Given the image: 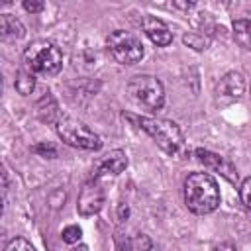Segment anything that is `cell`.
Returning a JSON list of instances; mask_svg holds the SVG:
<instances>
[{
  "mask_svg": "<svg viewBox=\"0 0 251 251\" xmlns=\"http://www.w3.org/2000/svg\"><path fill=\"white\" fill-rule=\"evenodd\" d=\"M182 41H184L188 47L196 49V51H204V49H208V45H210V37H206L204 33H194V31L184 33Z\"/></svg>",
  "mask_w": 251,
  "mask_h": 251,
  "instance_id": "15",
  "label": "cell"
},
{
  "mask_svg": "<svg viewBox=\"0 0 251 251\" xmlns=\"http://www.w3.org/2000/svg\"><path fill=\"white\" fill-rule=\"evenodd\" d=\"M137 126L151 135V139L169 155H182L184 135L180 127L165 118H137Z\"/></svg>",
  "mask_w": 251,
  "mask_h": 251,
  "instance_id": "3",
  "label": "cell"
},
{
  "mask_svg": "<svg viewBox=\"0 0 251 251\" xmlns=\"http://www.w3.org/2000/svg\"><path fill=\"white\" fill-rule=\"evenodd\" d=\"M31 151H33V153H37L39 157H47V159H55V157H57V147H55V145H51V143H47V141L33 145V147H31Z\"/></svg>",
  "mask_w": 251,
  "mask_h": 251,
  "instance_id": "17",
  "label": "cell"
},
{
  "mask_svg": "<svg viewBox=\"0 0 251 251\" xmlns=\"http://www.w3.org/2000/svg\"><path fill=\"white\" fill-rule=\"evenodd\" d=\"M129 98L147 110H159L165 104V88L157 76L151 75H135L127 82Z\"/></svg>",
  "mask_w": 251,
  "mask_h": 251,
  "instance_id": "4",
  "label": "cell"
},
{
  "mask_svg": "<svg viewBox=\"0 0 251 251\" xmlns=\"http://www.w3.org/2000/svg\"><path fill=\"white\" fill-rule=\"evenodd\" d=\"M14 86H16V90H18L20 94H24V96L31 94V90L35 88L33 73H29V71H18L16 80H14Z\"/></svg>",
  "mask_w": 251,
  "mask_h": 251,
  "instance_id": "14",
  "label": "cell"
},
{
  "mask_svg": "<svg viewBox=\"0 0 251 251\" xmlns=\"http://www.w3.org/2000/svg\"><path fill=\"white\" fill-rule=\"evenodd\" d=\"M127 167V155L122 149H114L108 155H104L96 165H94V176L92 178H100L106 175H120L124 173Z\"/></svg>",
  "mask_w": 251,
  "mask_h": 251,
  "instance_id": "9",
  "label": "cell"
},
{
  "mask_svg": "<svg viewBox=\"0 0 251 251\" xmlns=\"http://www.w3.org/2000/svg\"><path fill=\"white\" fill-rule=\"evenodd\" d=\"M61 237H63V241L65 243H69V245H75V243H78L80 241V237H82V229L78 227V226H67L63 231H61Z\"/></svg>",
  "mask_w": 251,
  "mask_h": 251,
  "instance_id": "16",
  "label": "cell"
},
{
  "mask_svg": "<svg viewBox=\"0 0 251 251\" xmlns=\"http://www.w3.org/2000/svg\"><path fill=\"white\" fill-rule=\"evenodd\" d=\"M71 251H88V247L86 245H78V247H73Z\"/></svg>",
  "mask_w": 251,
  "mask_h": 251,
  "instance_id": "23",
  "label": "cell"
},
{
  "mask_svg": "<svg viewBox=\"0 0 251 251\" xmlns=\"http://www.w3.org/2000/svg\"><path fill=\"white\" fill-rule=\"evenodd\" d=\"M243 90H245V80H243L241 73H227L218 82V92L227 98H239L243 94Z\"/></svg>",
  "mask_w": 251,
  "mask_h": 251,
  "instance_id": "11",
  "label": "cell"
},
{
  "mask_svg": "<svg viewBox=\"0 0 251 251\" xmlns=\"http://www.w3.org/2000/svg\"><path fill=\"white\" fill-rule=\"evenodd\" d=\"M106 47L114 61H118L120 65H135L143 59V45L131 31H112L106 37Z\"/></svg>",
  "mask_w": 251,
  "mask_h": 251,
  "instance_id": "6",
  "label": "cell"
},
{
  "mask_svg": "<svg viewBox=\"0 0 251 251\" xmlns=\"http://www.w3.org/2000/svg\"><path fill=\"white\" fill-rule=\"evenodd\" d=\"M24 63H25L27 71L33 75L53 76L63 67V53L55 43H51L47 39H37L27 45V49L24 53Z\"/></svg>",
  "mask_w": 251,
  "mask_h": 251,
  "instance_id": "2",
  "label": "cell"
},
{
  "mask_svg": "<svg viewBox=\"0 0 251 251\" xmlns=\"http://www.w3.org/2000/svg\"><path fill=\"white\" fill-rule=\"evenodd\" d=\"M196 157H198V161L202 165H206L212 171H218L229 182L237 180V171H235V167L231 165L229 159H226V157H222V155H218L214 151H208V149H196Z\"/></svg>",
  "mask_w": 251,
  "mask_h": 251,
  "instance_id": "8",
  "label": "cell"
},
{
  "mask_svg": "<svg viewBox=\"0 0 251 251\" xmlns=\"http://www.w3.org/2000/svg\"><path fill=\"white\" fill-rule=\"evenodd\" d=\"M212 251H237V249H235V245H231V243H220V245H216Z\"/></svg>",
  "mask_w": 251,
  "mask_h": 251,
  "instance_id": "22",
  "label": "cell"
},
{
  "mask_svg": "<svg viewBox=\"0 0 251 251\" xmlns=\"http://www.w3.org/2000/svg\"><path fill=\"white\" fill-rule=\"evenodd\" d=\"M43 8H45L43 2H35V0H25V2H24V10H27V12H31V14H37V12H41Z\"/></svg>",
  "mask_w": 251,
  "mask_h": 251,
  "instance_id": "20",
  "label": "cell"
},
{
  "mask_svg": "<svg viewBox=\"0 0 251 251\" xmlns=\"http://www.w3.org/2000/svg\"><path fill=\"white\" fill-rule=\"evenodd\" d=\"M4 251H35V247H33L27 239H24V237H14V239L6 245Z\"/></svg>",
  "mask_w": 251,
  "mask_h": 251,
  "instance_id": "18",
  "label": "cell"
},
{
  "mask_svg": "<svg viewBox=\"0 0 251 251\" xmlns=\"http://www.w3.org/2000/svg\"><path fill=\"white\" fill-rule=\"evenodd\" d=\"M233 39L239 43V47L251 51V20H233Z\"/></svg>",
  "mask_w": 251,
  "mask_h": 251,
  "instance_id": "13",
  "label": "cell"
},
{
  "mask_svg": "<svg viewBox=\"0 0 251 251\" xmlns=\"http://www.w3.org/2000/svg\"><path fill=\"white\" fill-rule=\"evenodd\" d=\"M184 204L192 214H210L220 206V188L212 175L190 173L184 178Z\"/></svg>",
  "mask_w": 251,
  "mask_h": 251,
  "instance_id": "1",
  "label": "cell"
},
{
  "mask_svg": "<svg viewBox=\"0 0 251 251\" xmlns=\"http://www.w3.org/2000/svg\"><path fill=\"white\" fill-rule=\"evenodd\" d=\"M0 35L2 39H20L25 35V29L20 20H16L12 14L0 16Z\"/></svg>",
  "mask_w": 251,
  "mask_h": 251,
  "instance_id": "12",
  "label": "cell"
},
{
  "mask_svg": "<svg viewBox=\"0 0 251 251\" xmlns=\"http://www.w3.org/2000/svg\"><path fill=\"white\" fill-rule=\"evenodd\" d=\"M239 196H241L243 206L251 212V176H247V178L241 182V186H239Z\"/></svg>",
  "mask_w": 251,
  "mask_h": 251,
  "instance_id": "19",
  "label": "cell"
},
{
  "mask_svg": "<svg viewBox=\"0 0 251 251\" xmlns=\"http://www.w3.org/2000/svg\"><path fill=\"white\" fill-rule=\"evenodd\" d=\"M102 206H104V188L98 178H90L88 182H84V186L78 192L76 210L80 216H92L98 214Z\"/></svg>",
  "mask_w": 251,
  "mask_h": 251,
  "instance_id": "7",
  "label": "cell"
},
{
  "mask_svg": "<svg viewBox=\"0 0 251 251\" xmlns=\"http://www.w3.org/2000/svg\"><path fill=\"white\" fill-rule=\"evenodd\" d=\"M141 27H143V31H145V35L155 43V45H159V47H167L171 41H173V33H171V29H169V25L163 22V20H159L157 16H143L141 18Z\"/></svg>",
  "mask_w": 251,
  "mask_h": 251,
  "instance_id": "10",
  "label": "cell"
},
{
  "mask_svg": "<svg viewBox=\"0 0 251 251\" xmlns=\"http://www.w3.org/2000/svg\"><path fill=\"white\" fill-rule=\"evenodd\" d=\"M57 135L71 147L86 149V151H98L102 147L100 137L80 120L63 116L57 120Z\"/></svg>",
  "mask_w": 251,
  "mask_h": 251,
  "instance_id": "5",
  "label": "cell"
},
{
  "mask_svg": "<svg viewBox=\"0 0 251 251\" xmlns=\"http://www.w3.org/2000/svg\"><path fill=\"white\" fill-rule=\"evenodd\" d=\"M137 245L141 247V251H149L151 249V241L147 239V235H139L137 237Z\"/></svg>",
  "mask_w": 251,
  "mask_h": 251,
  "instance_id": "21",
  "label": "cell"
}]
</instances>
